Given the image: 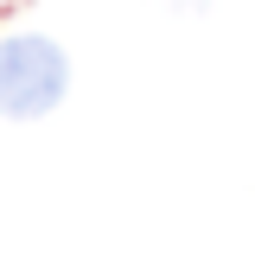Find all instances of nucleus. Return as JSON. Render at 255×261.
I'll return each mask as SVG.
<instances>
[{
  "instance_id": "1",
  "label": "nucleus",
  "mask_w": 255,
  "mask_h": 261,
  "mask_svg": "<svg viewBox=\"0 0 255 261\" xmlns=\"http://www.w3.org/2000/svg\"><path fill=\"white\" fill-rule=\"evenodd\" d=\"M70 89V58L45 32H7L0 38V115L7 121H38Z\"/></svg>"
},
{
  "instance_id": "2",
  "label": "nucleus",
  "mask_w": 255,
  "mask_h": 261,
  "mask_svg": "<svg viewBox=\"0 0 255 261\" xmlns=\"http://www.w3.org/2000/svg\"><path fill=\"white\" fill-rule=\"evenodd\" d=\"M166 7H178V13H204L211 0H166Z\"/></svg>"
}]
</instances>
